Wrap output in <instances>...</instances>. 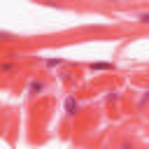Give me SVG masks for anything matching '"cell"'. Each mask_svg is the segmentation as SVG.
<instances>
[{
  "mask_svg": "<svg viewBox=\"0 0 149 149\" xmlns=\"http://www.w3.org/2000/svg\"><path fill=\"white\" fill-rule=\"evenodd\" d=\"M65 112H68L70 116H74V114L79 112V102H77L74 98H65Z\"/></svg>",
  "mask_w": 149,
  "mask_h": 149,
  "instance_id": "1",
  "label": "cell"
},
{
  "mask_svg": "<svg viewBox=\"0 0 149 149\" xmlns=\"http://www.w3.org/2000/svg\"><path fill=\"white\" fill-rule=\"evenodd\" d=\"M88 68H91V70H112L114 65H112V63H91Z\"/></svg>",
  "mask_w": 149,
  "mask_h": 149,
  "instance_id": "2",
  "label": "cell"
},
{
  "mask_svg": "<svg viewBox=\"0 0 149 149\" xmlns=\"http://www.w3.org/2000/svg\"><path fill=\"white\" fill-rule=\"evenodd\" d=\"M40 91H44V84L37 81V79H33L30 81V93H40Z\"/></svg>",
  "mask_w": 149,
  "mask_h": 149,
  "instance_id": "3",
  "label": "cell"
},
{
  "mask_svg": "<svg viewBox=\"0 0 149 149\" xmlns=\"http://www.w3.org/2000/svg\"><path fill=\"white\" fill-rule=\"evenodd\" d=\"M44 63H47L49 68H56V65H63V58H47Z\"/></svg>",
  "mask_w": 149,
  "mask_h": 149,
  "instance_id": "4",
  "label": "cell"
},
{
  "mask_svg": "<svg viewBox=\"0 0 149 149\" xmlns=\"http://www.w3.org/2000/svg\"><path fill=\"white\" fill-rule=\"evenodd\" d=\"M12 70H14L12 63H2V72H12Z\"/></svg>",
  "mask_w": 149,
  "mask_h": 149,
  "instance_id": "5",
  "label": "cell"
},
{
  "mask_svg": "<svg viewBox=\"0 0 149 149\" xmlns=\"http://www.w3.org/2000/svg\"><path fill=\"white\" fill-rule=\"evenodd\" d=\"M140 21H142V23H149V12H144V14H140Z\"/></svg>",
  "mask_w": 149,
  "mask_h": 149,
  "instance_id": "6",
  "label": "cell"
},
{
  "mask_svg": "<svg viewBox=\"0 0 149 149\" xmlns=\"http://www.w3.org/2000/svg\"><path fill=\"white\" fill-rule=\"evenodd\" d=\"M144 102H149V93H147V95L142 98V102H140V105H144Z\"/></svg>",
  "mask_w": 149,
  "mask_h": 149,
  "instance_id": "7",
  "label": "cell"
},
{
  "mask_svg": "<svg viewBox=\"0 0 149 149\" xmlns=\"http://www.w3.org/2000/svg\"><path fill=\"white\" fill-rule=\"evenodd\" d=\"M119 149H133V147H130V144H128V142H126V144H121V147H119Z\"/></svg>",
  "mask_w": 149,
  "mask_h": 149,
  "instance_id": "8",
  "label": "cell"
}]
</instances>
